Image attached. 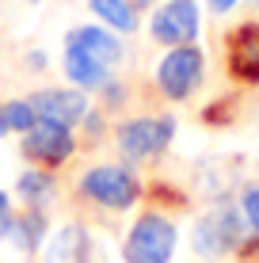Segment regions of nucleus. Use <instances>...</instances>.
<instances>
[{"label": "nucleus", "instance_id": "1a4fd4ad", "mask_svg": "<svg viewBox=\"0 0 259 263\" xmlns=\"http://www.w3.org/2000/svg\"><path fill=\"white\" fill-rule=\"evenodd\" d=\"M229 72L236 80L259 84V23H244L229 39Z\"/></svg>", "mask_w": 259, "mask_h": 263}, {"label": "nucleus", "instance_id": "423d86ee", "mask_svg": "<svg viewBox=\"0 0 259 263\" xmlns=\"http://www.w3.org/2000/svg\"><path fill=\"white\" fill-rule=\"evenodd\" d=\"M153 34L168 46H187V42L198 34V8L194 0H172L156 12L153 20Z\"/></svg>", "mask_w": 259, "mask_h": 263}, {"label": "nucleus", "instance_id": "aec40b11", "mask_svg": "<svg viewBox=\"0 0 259 263\" xmlns=\"http://www.w3.org/2000/svg\"><path fill=\"white\" fill-rule=\"evenodd\" d=\"M8 134V119H4V107H0V138Z\"/></svg>", "mask_w": 259, "mask_h": 263}, {"label": "nucleus", "instance_id": "a211bd4d", "mask_svg": "<svg viewBox=\"0 0 259 263\" xmlns=\"http://www.w3.org/2000/svg\"><path fill=\"white\" fill-rule=\"evenodd\" d=\"M210 4H213V8H217V12H229V8H233V4H236V0H210Z\"/></svg>", "mask_w": 259, "mask_h": 263}, {"label": "nucleus", "instance_id": "9b49d317", "mask_svg": "<svg viewBox=\"0 0 259 263\" xmlns=\"http://www.w3.org/2000/svg\"><path fill=\"white\" fill-rule=\"evenodd\" d=\"M46 263H88V237L80 225H65L53 233L50 248H46Z\"/></svg>", "mask_w": 259, "mask_h": 263}, {"label": "nucleus", "instance_id": "6e6552de", "mask_svg": "<svg viewBox=\"0 0 259 263\" xmlns=\"http://www.w3.org/2000/svg\"><path fill=\"white\" fill-rule=\"evenodd\" d=\"M31 107H34L38 119L73 126V122H80L88 115V96L84 92H69V88H46V92L31 96Z\"/></svg>", "mask_w": 259, "mask_h": 263}, {"label": "nucleus", "instance_id": "dca6fc26", "mask_svg": "<svg viewBox=\"0 0 259 263\" xmlns=\"http://www.w3.org/2000/svg\"><path fill=\"white\" fill-rule=\"evenodd\" d=\"M12 233H15V240H19L23 248H34V244H38V237H42V217H38V214H27V217H19Z\"/></svg>", "mask_w": 259, "mask_h": 263}, {"label": "nucleus", "instance_id": "f3484780", "mask_svg": "<svg viewBox=\"0 0 259 263\" xmlns=\"http://www.w3.org/2000/svg\"><path fill=\"white\" fill-rule=\"evenodd\" d=\"M244 214H248V221H252V229L259 233V187L244 191Z\"/></svg>", "mask_w": 259, "mask_h": 263}, {"label": "nucleus", "instance_id": "f03ea898", "mask_svg": "<svg viewBox=\"0 0 259 263\" xmlns=\"http://www.w3.org/2000/svg\"><path fill=\"white\" fill-rule=\"evenodd\" d=\"M80 191H84L88 198H95L99 206H111V210H126V206L137 202L141 187H137V179H133L126 168L103 164V168H92L84 179H80Z\"/></svg>", "mask_w": 259, "mask_h": 263}, {"label": "nucleus", "instance_id": "39448f33", "mask_svg": "<svg viewBox=\"0 0 259 263\" xmlns=\"http://www.w3.org/2000/svg\"><path fill=\"white\" fill-rule=\"evenodd\" d=\"M175 134V122L172 119H133L118 130V145L130 160H145V157H156V153L168 149Z\"/></svg>", "mask_w": 259, "mask_h": 263}, {"label": "nucleus", "instance_id": "4468645a", "mask_svg": "<svg viewBox=\"0 0 259 263\" xmlns=\"http://www.w3.org/2000/svg\"><path fill=\"white\" fill-rule=\"evenodd\" d=\"M4 119H8V130L27 134L34 122H38V115H34L31 99H12V103H4Z\"/></svg>", "mask_w": 259, "mask_h": 263}, {"label": "nucleus", "instance_id": "9d476101", "mask_svg": "<svg viewBox=\"0 0 259 263\" xmlns=\"http://www.w3.org/2000/svg\"><path fill=\"white\" fill-rule=\"evenodd\" d=\"M65 50L88 53V58L103 61V65H111V61H118V58H122L118 39H114V34H107V31H99V27H76V31H69Z\"/></svg>", "mask_w": 259, "mask_h": 263}, {"label": "nucleus", "instance_id": "7ed1b4c3", "mask_svg": "<svg viewBox=\"0 0 259 263\" xmlns=\"http://www.w3.org/2000/svg\"><path fill=\"white\" fill-rule=\"evenodd\" d=\"M73 134H69L65 122H50V119H38L31 130L23 134V157L34 160V164H46V168H57L73 157Z\"/></svg>", "mask_w": 259, "mask_h": 263}, {"label": "nucleus", "instance_id": "0eeeda50", "mask_svg": "<svg viewBox=\"0 0 259 263\" xmlns=\"http://www.w3.org/2000/svg\"><path fill=\"white\" fill-rule=\"evenodd\" d=\"M236 240H240V217H236V210H229V206H221L217 214L202 217L198 229H194V248H198L202 256H221V252H229Z\"/></svg>", "mask_w": 259, "mask_h": 263}, {"label": "nucleus", "instance_id": "412c9836", "mask_svg": "<svg viewBox=\"0 0 259 263\" xmlns=\"http://www.w3.org/2000/svg\"><path fill=\"white\" fill-rule=\"evenodd\" d=\"M27 4H38V0H27Z\"/></svg>", "mask_w": 259, "mask_h": 263}, {"label": "nucleus", "instance_id": "f8f14e48", "mask_svg": "<svg viewBox=\"0 0 259 263\" xmlns=\"http://www.w3.org/2000/svg\"><path fill=\"white\" fill-rule=\"evenodd\" d=\"M65 77L73 80L76 88H99L107 84V65L95 58H88V53H76V50H65Z\"/></svg>", "mask_w": 259, "mask_h": 263}, {"label": "nucleus", "instance_id": "20e7f679", "mask_svg": "<svg viewBox=\"0 0 259 263\" xmlns=\"http://www.w3.org/2000/svg\"><path fill=\"white\" fill-rule=\"evenodd\" d=\"M156 80H160V88H164V96L187 99L202 80V53L194 50L191 42H187V46H175L164 61H160Z\"/></svg>", "mask_w": 259, "mask_h": 263}, {"label": "nucleus", "instance_id": "6ab92c4d", "mask_svg": "<svg viewBox=\"0 0 259 263\" xmlns=\"http://www.w3.org/2000/svg\"><path fill=\"white\" fill-rule=\"evenodd\" d=\"M4 217H8V195L0 191V225H4Z\"/></svg>", "mask_w": 259, "mask_h": 263}, {"label": "nucleus", "instance_id": "ddd939ff", "mask_svg": "<svg viewBox=\"0 0 259 263\" xmlns=\"http://www.w3.org/2000/svg\"><path fill=\"white\" fill-rule=\"evenodd\" d=\"M92 12L103 23H111L114 31H133L137 27V12H133L126 0H92Z\"/></svg>", "mask_w": 259, "mask_h": 263}, {"label": "nucleus", "instance_id": "2eb2a0df", "mask_svg": "<svg viewBox=\"0 0 259 263\" xmlns=\"http://www.w3.org/2000/svg\"><path fill=\"white\" fill-rule=\"evenodd\" d=\"M50 187H53V179L46 176V172H23V176H19V195L27 198V202H42V198H50Z\"/></svg>", "mask_w": 259, "mask_h": 263}, {"label": "nucleus", "instance_id": "f257e3e1", "mask_svg": "<svg viewBox=\"0 0 259 263\" xmlns=\"http://www.w3.org/2000/svg\"><path fill=\"white\" fill-rule=\"evenodd\" d=\"M175 252V225L160 214H145L126 237V263H168Z\"/></svg>", "mask_w": 259, "mask_h": 263}]
</instances>
